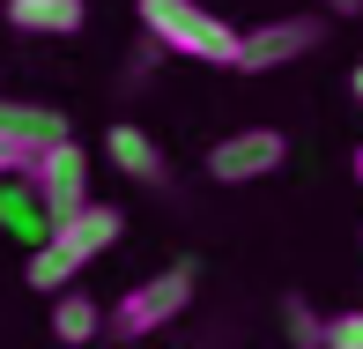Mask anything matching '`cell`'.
<instances>
[{
  "instance_id": "cell-1",
  "label": "cell",
  "mask_w": 363,
  "mask_h": 349,
  "mask_svg": "<svg viewBox=\"0 0 363 349\" xmlns=\"http://www.w3.org/2000/svg\"><path fill=\"white\" fill-rule=\"evenodd\" d=\"M141 38L163 45L171 60H201V68H238V30L208 15L201 0H134Z\"/></svg>"
},
{
  "instance_id": "cell-2",
  "label": "cell",
  "mask_w": 363,
  "mask_h": 349,
  "mask_svg": "<svg viewBox=\"0 0 363 349\" xmlns=\"http://www.w3.org/2000/svg\"><path fill=\"white\" fill-rule=\"evenodd\" d=\"M193 290H201V268H193V260H171V268L141 275L134 290L104 312V327H111L119 342H141V335H156V327H171L178 312L193 305Z\"/></svg>"
},
{
  "instance_id": "cell-3",
  "label": "cell",
  "mask_w": 363,
  "mask_h": 349,
  "mask_svg": "<svg viewBox=\"0 0 363 349\" xmlns=\"http://www.w3.org/2000/svg\"><path fill=\"white\" fill-rule=\"evenodd\" d=\"M289 156V141L274 134V127H238V134H223L208 149V178L216 186H252V178H274Z\"/></svg>"
},
{
  "instance_id": "cell-4",
  "label": "cell",
  "mask_w": 363,
  "mask_h": 349,
  "mask_svg": "<svg viewBox=\"0 0 363 349\" xmlns=\"http://www.w3.org/2000/svg\"><path fill=\"white\" fill-rule=\"evenodd\" d=\"M30 193L45 201V215H74L82 201H89V149H82L74 134L67 141H52V149H38V163H30Z\"/></svg>"
},
{
  "instance_id": "cell-5",
  "label": "cell",
  "mask_w": 363,
  "mask_h": 349,
  "mask_svg": "<svg viewBox=\"0 0 363 349\" xmlns=\"http://www.w3.org/2000/svg\"><path fill=\"white\" fill-rule=\"evenodd\" d=\"M319 45V15H274L259 30H238V75H274Z\"/></svg>"
},
{
  "instance_id": "cell-6",
  "label": "cell",
  "mask_w": 363,
  "mask_h": 349,
  "mask_svg": "<svg viewBox=\"0 0 363 349\" xmlns=\"http://www.w3.org/2000/svg\"><path fill=\"white\" fill-rule=\"evenodd\" d=\"M119 230H126V215L111 208V201H82L74 215H60V223H52V238L67 245L82 268H89L96 253H111V245H119Z\"/></svg>"
},
{
  "instance_id": "cell-7",
  "label": "cell",
  "mask_w": 363,
  "mask_h": 349,
  "mask_svg": "<svg viewBox=\"0 0 363 349\" xmlns=\"http://www.w3.org/2000/svg\"><path fill=\"white\" fill-rule=\"evenodd\" d=\"M104 156L119 163V178H134V186H163V178H171V156H163L156 134H148V127H134V119H111Z\"/></svg>"
},
{
  "instance_id": "cell-8",
  "label": "cell",
  "mask_w": 363,
  "mask_h": 349,
  "mask_svg": "<svg viewBox=\"0 0 363 349\" xmlns=\"http://www.w3.org/2000/svg\"><path fill=\"white\" fill-rule=\"evenodd\" d=\"M8 23L23 38H74L89 23V0H8Z\"/></svg>"
},
{
  "instance_id": "cell-9",
  "label": "cell",
  "mask_w": 363,
  "mask_h": 349,
  "mask_svg": "<svg viewBox=\"0 0 363 349\" xmlns=\"http://www.w3.org/2000/svg\"><path fill=\"white\" fill-rule=\"evenodd\" d=\"M0 134H15L30 149H52V141H67V112L30 104V97H0Z\"/></svg>"
},
{
  "instance_id": "cell-10",
  "label": "cell",
  "mask_w": 363,
  "mask_h": 349,
  "mask_svg": "<svg viewBox=\"0 0 363 349\" xmlns=\"http://www.w3.org/2000/svg\"><path fill=\"white\" fill-rule=\"evenodd\" d=\"M52 335L67 342V349H89L96 335H104V305H96L89 290H74V282H67V290L52 297Z\"/></svg>"
},
{
  "instance_id": "cell-11",
  "label": "cell",
  "mask_w": 363,
  "mask_h": 349,
  "mask_svg": "<svg viewBox=\"0 0 363 349\" xmlns=\"http://www.w3.org/2000/svg\"><path fill=\"white\" fill-rule=\"evenodd\" d=\"M74 275H82V260H74L60 238H38V245H30V260H23V282H30V290H45V297H60Z\"/></svg>"
},
{
  "instance_id": "cell-12",
  "label": "cell",
  "mask_w": 363,
  "mask_h": 349,
  "mask_svg": "<svg viewBox=\"0 0 363 349\" xmlns=\"http://www.w3.org/2000/svg\"><path fill=\"white\" fill-rule=\"evenodd\" d=\"M0 223H8L15 238H30V245L52 238V215H45V201L30 193V178H23V186H0Z\"/></svg>"
},
{
  "instance_id": "cell-13",
  "label": "cell",
  "mask_w": 363,
  "mask_h": 349,
  "mask_svg": "<svg viewBox=\"0 0 363 349\" xmlns=\"http://www.w3.org/2000/svg\"><path fill=\"white\" fill-rule=\"evenodd\" d=\"M282 335H289L296 349H319L326 320H319V312H311V297H282Z\"/></svg>"
},
{
  "instance_id": "cell-14",
  "label": "cell",
  "mask_w": 363,
  "mask_h": 349,
  "mask_svg": "<svg viewBox=\"0 0 363 349\" xmlns=\"http://www.w3.org/2000/svg\"><path fill=\"white\" fill-rule=\"evenodd\" d=\"M319 349H363V305L326 312V335H319Z\"/></svg>"
},
{
  "instance_id": "cell-15",
  "label": "cell",
  "mask_w": 363,
  "mask_h": 349,
  "mask_svg": "<svg viewBox=\"0 0 363 349\" xmlns=\"http://www.w3.org/2000/svg\"><path fill=\"white\" fill-rule=\"evenodd\" d=\"M30 163H38V149L15 141V134H0V178H30Z\"/></svg>"
},
{
  "instance_id": "cell-16",
  "label": "cell",
  "mask_w": 363,
  "mask_h": 349,
  "mask_svg": "<svg viewBox=\"0 0 363 349\" xmlns=\"http://www.w3.org/2000/svg\"><path fill=\"white\" fill-rule=\"evenodd\" d=\"M326 15H363V0H326Z\"/></svg>"
},
{
  "instance_id": "cell-17",
  "label": "cell",
  "mask_w": 363,
  "mask_h": 349,
  "mask_svg": "<svg viewBox=\"0 0 363 349\" xmlns=\"http://www.w3.org/2000/svg\"><path fill=\"white\" fill-rule=\"evenodd\" d=\"M349 171H356V178H363V141H356V156H349Z\"/></svg>"
},
{
  "instance_id": "cell-18",
  "label": "cell",
  "mask_w": 363,
  "mask_h": 349,
  "mask_svg": "<svg viewBox=\"0 0 363 349\" xmlns=\"http://www.w3.org/2000/svg\"><path fill=\"white\" fill-rule=\"evenodd\" d=\"M349 90H356V97H363V68H356V75H349Z\"/></svg>"
}]
</instances>
